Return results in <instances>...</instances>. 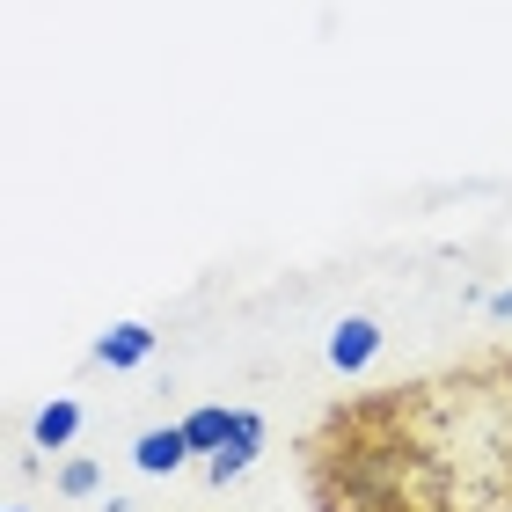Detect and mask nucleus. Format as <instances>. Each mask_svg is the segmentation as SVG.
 Instances as JSON below:
<instances>
[{"mask_svg": "<svg viewBox=\"0 0 512 512\" xmlns=\"http://www.w3.org/2000/svg\"><path fill=\"white\" fill-rule=\"evenodd\" d=\"M300 483L315 512H512V352L330 403Z\"/></svg>", "mask_w": 512, "mask_h": 512, "instance_id": "f257e3e1", "label": "nucleus"}, {"mask_svg": "<svg viewBox=\"0 0 512 512\" xmlns=\"http://www.w3.org/2000/svg\"><path fill=\"white\" fill-rule=\"evenodd\" d=\"M256 447H264V417H256V410H235V432H227V447L205 461V476H213V483H235L249 461H256Z\"/></svg>", "mask_w": 512, "mask_h": 512, "instance_id": "f03ea898", "label": "nucleus"}, {"mask_svg": "<svg viewBox=\"0 0 512 512\" xmlns=\"http://www.w3.org/2000/svg\"><path fill=\"white\" fill-rule=\"evenodd\" d=\"M132 461H139V476H176L183 461H191V432H183V425H154V432H139Z\"/></svg>", "mask_w": 512, "mask_h": 512, "instance_id": "7ed1b4c3", "label": "nucleus"}, {"mask_svg": "<svg viewBox=\"0 0 512 512\" xmlns=\"http://www.w3.org/2000/svg\"><path fill=\"white\" fill-rule=\"evenodd\" d=\"M374 352H381V322H366V315L337 322V337H330V366H337V374H359V366H374Z\"/></svg>", "mask_w": 512, "mask_h": 512, "instance_id": "20e7f679", "label": "nucleus"}, {"mask_svg": "<svg viewBox=\"0 0 512 512\" xmlns=\"http://www.w3.org/2000/svg\"><path fill=\"white\" fill-rule=\"evenodd\" d=\"M147 352H154V330H147V322H118V330H110V337L96 344V359L110 366V374H125V366H139Z\"/></svg>", "mask_w": 512, "mask_h": 512, "instance_id": "39448f33", "label": "nucleus"}, {"mask_svg": "<svg viewBox=\"0 0 512 512\" xmlns=\"http://www.w3.org/2000/svg\"><path fill=\"white\" fill-rule=\"evenodd\" d=\"M183 432H191V454H205V461H213V454L227 447V432H235V410L205 403V410H191V417H183Z\"/></svg>", "mask_w": 512, "mask_h": 512, "instance_id": "423d86ee", "label": "nucleus"}, {"mask_svg": "<svg viewBox=\"0 0 512 512\" xmlns=\"http://www.w3.org/2000/svg\"><path fill=\"white\" fill-rule=\"evenodd\" d=\"M74 432H81V403H52L37 417V447H66Z\"/></svg>", "mask_w": 512, "mask_h": 512, "instance_id": "0eeeda50", "label": "nucleus"}, {"mask_svg": "<svg viewBox=\"0 0 512 512\" xmlns=\"http://www.w3.org/2000/svg\"><path fill=\"white\" fill-rule=\"evenodd\" d=\"M59 491L66 498H88V491H96V461H74V469L59 476Z\"/></svg>", "mask_w": 512, "mask_h": 512, "instance_id": "6e6552de", "label": "nucleus"}, {"mask_svg": "<svg viewBox=\"0 0 512 512\" xmlns=\"http://www.w3.org/2000/svg\"><path fill=\"white\" fill-rule=\"evenodd\" d=\"M491 315H512V286H505V293H498V300H491Z\"/></svg>", "mask_w": 512, "mask_h": 512, "instance_id": "1a4fd4ad", "label": "nucleus"}, {"mask_svg": "<svg viewBox=\"0 0 512 512\" xmlns=\"http://www.w3.org/2000/svg\"><path fill=\"white\" fill-rule=\"evenodd\" d=\"M15 512H22V505H15Z\"/></svg>", "mask_w": 512, "mask_h": 512, "instance_id": "9d476101", "label": "nucleus"}]
</instances>
